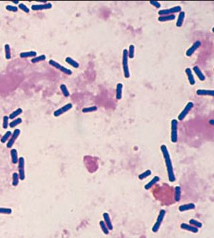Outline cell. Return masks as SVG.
<instances>
[{
	"instance_id": "cell-6",
	"label": "cell",
	"mask_w": 214,
	"mask_h": 238,
	"mask_svg": "<svg viewBox=\"0 0 214 238\" xmlns=\"http://www.w3.org/2000/svg\"><path fill=\"white\" fill-rule=\"evenodd\" d=\"M165 213H166L164 209H161V210L160 211V212H159V214L157 219V221L152 228V231H153L154 233L157 232L158 230H159V228H160L161 225V224H162L163 219H164V217H165Z\"/></svg>"
},
{
	"instance_id": "cell-28",
	"label": "cell",
	"mask_w": 214,
	"mask_h": 238,
	"mask_svg": "<svg viewBox=\"0 0 214 238\" xmlns=\"http://www.w3.org/2000/svg\"><path fill=\"white\" fill-rule=\"evenodd\" d=\"M181 190L179 186H177L175 188V201L176 202H179L181 199Z\"/></svg>"
},
{
	"instance_id": "cell-21",
	"label": "cell",
	"mask_w": 214,
	"mask_h": 238,
	"mask_svg": "<svg viewBox=\"0 0 214 238\" xmlns=\"http://www.w3.org/2000/svg\"><path fill=\"white\" fill-rule=\"evenodd\" d=\"M123 85L121 83H118L117 84V88H116V98L117 100H121L123 95Z\"/></svg>"
},
{
	"instance_id": "cell-33",
	"label": "cell",
	"mask_w": 214,
	"mask_h": 238,
	"mask_svg": "<svg viewBox=\"0 0 214 238\" xmlns=\"http://www.w3.org/2000/svg\"><path fill=\"white\" fill-rule=\"evenodd\" d=\"M11 136H12V132H11V131H7V132H6L1 138V143H6V142H7L9 140V139L10 138Z\"/></svg>"
},
{
	"instance_id": "cell-26",
	"label": "cell",
	"mask_w": 214,
	"mask_h": 238,
	"mask_svg": "<svg viewBox=\"0 0 214 238\" xmlns=\"http://www.w3.org/2000/svg\"><path fill=\"white\" fill-rule=\"evenodd\" d=\"M66 62L69 65H70L71 66H72L74 68H79L80 64L78 62H76V60H74V59H72L70 57H66Z\"/></svg>"
},
{
	"instance_id": "cell-32",
	"label": "cell",
	"mask_w": 214,
	"mask_h": 238,
	"mask_svg": "<svg viewBox=\"0 0 214 238\" xmlns=\"http://www.w3.org/2000/svg\"><path fill=\"white\" fill-rule=\"evenodd\" d=\"M60 88L61 91H62L63 95H64L65 97L67 98V97H69V96H70V92H69L68 90V88H67V87H66V85L64 84H61L60 86Z\"/></svg>"
},
{
	"instance_id": "cell-36",
	"label": "cell",
	"mask_w": 214,
	"mask_h": 238,
	"mask_svg": "<svg viewBox=\"0 0 214 238\" xmlns=\"http://www.w3.org/2000/svg\"><path fill=\"white\" fill-rule=\"evenodd\" d=\"M98 110L97 106H90V107H86V108H84L82 109V112L83 113H89V112H95V111H97Z\"/></svg>"
},
{
	"instance_id": "cell-12",
	"label": "cell",
	"mask_w": 214,
	"mask_h": 238,
	"mask_svg": "<svg viewBox=\"0 0 214 238\" xmlns=\"http://www.w3.org/2000/svg\"><path fill=\"white\" fill-rule=\"evenodd\" d=\"M202 45V42L200 40L195 41V42L193 43V45L191 46L186 51V56L187 57H190L194 54V52L196 51V50H197Z\"/></svg>"
},
{
	"instance_id": "cell-37",
	"label": "cell",
	"mask_w": 214,
	"mask_h": 238,
	"mask_svg": "<svg viewBox=\"0 0 214 238\" xmlns=\"http://www.w3.org/2000/svg\"><path fill=\"white\" fill-rule=\"evenodd\" d=\"M189 224L192 225V226L196 227V228H202L203 225L201 222L198 221L197 220H195V219H191L189 220Z\"/></svg>"
},
{
	"instance_id": "cell-14",
	"label": "cell",
	"mask_w": 214,
	"mask_h": 238,
	"mask_svg": "<svg viewBox=\"0 0 214 238\" xmlns=\"http://www.w3.org/2000/svg\"><path fill=\"white\" fill-rule=\"evenodd\" d=\"M185 72L187 74V78H188L189 84L191 85H192V86L195 85V78H194L193 74V73H192L191 70L189 68H185Z\"/></svg>"
},
{
	"instance_id": "cell-19",
	"label": "cell",
	"mask_w": 214,
	"mask_h": 238,
	"mask_svg": "<svg viewBox=\"0 0 214 238\" xmlns=\"http://www.w3.org/2000/svg\"><path fill=\"white\" fill-rule=\"evenodd\" d=\"M10 155L13 164H17V163H18V154H17V151L16 148H12V149L10 150Z\"/></svg>"
},
{
	"instance_id": "cell-13",
	"label": "cell",
	"mask_w": 214,
	"mask_h": 238,
	"mask_svg": "<svg viewBox=\"0 0 214 238\" xmlns=\"http://www.w3.org/2000/svg\"><path fill=\"white\" fill-rule=\"evenodd\" d=\"M180 227H181V228L182 229V230L191 231V232L194 233H197L199 231V230H198L197 228H196V227L192 226V225H191V224L189 225V224H185V223H183V224H181Z\"/></svg>"
},
{
	"instance_id": "cell-24",
	"label": "cell",
	"mask_w": 214,
	"mask_h": 238,
	"mask_svg": "<svg viewBox=\"0 0 214 238\" xmlns=\"http://www.w3.org/2000/svg\"><path fill=\"white\" fill-rule=\"evenodd\" d=\"M159 179H159V177L158 176H155L153 178V179L151 181H149V182H148L147 185H145V189L146 190L150 189L155 184V183H157V182H158V181H159Z\"/></svg>"
},
{
	"instance_id": "cell-11",
	"label": "cell",
	"mask_w": 214,
	"mask_h": 238,
	"mask_svg": "<svg viewBox=\"0 0 214 238\" xmlns=\"http://www.w3.org/2000/svg\"><path fill=\"white\" fill-rule=\"evenodd\" d=\"M52 8L51 3H46L42 4H34L32 6L31 9L33 11H41L46 10H50Z\"/></svg>"
},
{
	"instance_id": "cell-15",
	"label": "cell",
	"mask_w": 214,
	"mask_h": 238,
	"mask_svg": "<svg viewBox=\"0 0 214 238\" xmlns=\"http://www.w3.org/2000/svg\"><path fill=\"white\" fill-rule=\"evenodd\" d=\"M195 208V205L194 204H184V205H181L179 207V210L181 212H183V211H186L189 210H191V209H194Z\"/></svg>"
},
{
	"instance_id": "cell-42",
	"label": "cell",
	"mask_w": 214,
	"mask_h": 238,
	"mask_svg": "<svg viewBox=\"0 0 214 238\" xmlns=\"http://www.w3.org/2000/svg\"><path fill=\"white\" fill-rule=\"evenodd\" d=\"M9 117L8 116H4L3 118V124H2V126L4 129H7L9 126Z\"/></svg>"
},
{
	"instance_id": "cell-17",
	"label": "cell",
	"mask_w": 214,
	"mask_h": 238,
	"mask_svg": "<svg viewBox=\"0 0 214 238\" xmlns=\"http://www.w3.org/2000/svg\"><path fill=\"white\" fill-rule=\"evenodd\" d=\"M193 70L194 72H195V74L197 75V78L200 79V80H201V81H204V80H206V76H204V74H203L202 70H201L198 66H194L193 68Z\"/></svg>"
},
{
	"instance_id": "cell-35",
	"label": "cell",
	"mask_w": 214,
	"mask_h": 238,
	"mask_svg": "<svg viewBox=\"0 0 214 238\" xmlns=\"http://www.w3.org/2000/svg\"><path fill=\"white\" fill-rule=\"evenodd\" d=\"M150 175H151V171H150V170H147L146 171L142 172L141 175H139L138 177L140 180H143L148 177V176H150Z\"/></svg>"
},
{
	"instance_id": "cell-23",
	"label": "cell",
	"mask_w": 214,
	"mask_h": 238,
	"mask_svg": "<svg viewBox=\"0 0 214 238\" xmlns=\"http://www.w3.org/2000/svg\"><path fill=\"white\" fill-rule=\"evenodd\" d=\"M175 19V16L174 14L167 15V16H161L158 17V21L161 22H165V21L174 20Z\"/></svg>"
},
{
	"instance_id": "cell-8",
	"label": "cell",
	"mask_w": 214,
	"mask_h": 238,
	"mask_svg": "<svg viewBox=\"0 0 214 238\" xmlns=\"http://www.w3.org/2000/svg\"><path fill=\"white\" fill-rule=\"evenodd\" d=\"M20 133H21V130H19V128H16V129L14 130V132L12 134V136L10 137V139H9V141H8L7 145H6L7 148H11L13 147V145H14L16 139L18 138L19 135H20Z\"/></svg>"
},
{
	"instance_id": "cell-43",
	"label": "cell",
	"mask_w": 214,
	"mask_h": 238,
	"mask_svg": "<svg viewBox=\"0 0 214 238\" xmlns=\"http://www.w3.org/2000/svg\"><path fill=\"white\" fill-rule=\"evenodd\" d=\"M150 3L156 8H160L161 7V3L157 1H150Z\"/></svg>"
},
{
	"instance_id": "cell-29",
	"label": "cell",
	"mask_w": 214,
	"mask_h": 238,
	"mask_svg": "<svg viewBox=\"0 0 214 238\" xmlns=\"http://www.w3.org/2000/svg\"><path fill=\"white\" fill-rule=\"evenodd\" d=\"M46 56L45 54H41L38 56H36V57L33 58L31 60L32 63H34V64H36V63L42 62V61L46 60Z\"/></svg>"
},
{
	"instance_id": "cell-27",
	"label": "cell",
	"mask_w": 214,
	"mask_h": 238,
	"mask_svg": "<svg viewBox=\"0 0 214 238\" xmlns=\"http://www.w3.org/2000/svg\"><path fill=\"white\" fill-rule=\"evenodd\" d=\"M4 51H5V56L7 60H10L12 58V52H11L10 46L8 43H6L4 46Z\"/></svg>"
},
{
	"instance_id": "cell-41",
	"label": "cell",
	"mask_w": 214,
	"mask_h": 238,
	"mask_svg": "<svg viewBox=\"0 0 214 238\" xmlns=\"http://www.w3.org/2000/svg\"><path fill=\"white\" fill-rule=\"evenodd\" d=\"M6 10L9 11V12H17L18 11V7L16 6H12V5H8L6 6Z\"/></svg>"
},
{
	"instance_id": "cell-4",
	"label": "cell",
	"mask_w": 214,
	"mask_h": 238,
	"mask_svg": "<svg viewBox=\"0 0 214 238\" xmlns=\"http://www.w3.org/2000/svg\"><path fill=\"white\" fill-rule=\"evenodd\" d=\"M18 174L19 176V179L21 181L25 179V159L23 157H19L18 160Z\"/></svg>"
},
{
	"instance_id": "cell-40",
	"label": "cell",
	"mask_w": 214,
	"mask_h": 238,
	"mask_svg": "<svg viewBox=\"0 0 214 238\" xmlns=\"http://www.w3.org/2000/svg\"><path fill=\"white\" fill-rule=\"evenodd\" d=\"M18 8L20 9V10H21V11H23V12L27 13V14H28V13H30V10L29 8L27 7V6L25 5L24 3H19V5H18Z\"/></svg>"
},
{
	"instance_id": "cell-45",
	"label": "cell",
	"mask_w": 214,
	"mask_h": 238,
	"mask_svg": "<svg viewBox=\"0 0 214 238\" xmlns=\"http://www.w3.org/2000/svg\"><path fill=\"white\" fill-rule=\"evenodd\" d=\"M209 123H211V125H213V119H211V121H209Z\"/></svg>"
},
{
	"instance_id": "cell-38",
	"label": "cell",
	"mask_w": 214,
	"mask_h": 238,
	"mask_svg": "<svg viewBox=\"0 0 214 238\" xmlns=\"http://www.w3.org/2000/svg\"><path fill=\"white\" fill-rule=\"evenodd\" d=\"M12 213V209L11 208H6V207H0V214L4 215H10Z\"/></svg>"
},
{
	"instance_id": "cell-16",
	"label": "cell",
	"mask_w": 214,
	"mask_h": 238,
	"mask_svg": "<svg viewBox=\"0 0 214 238\" xmlns=\"http://www.w3.org/2000/svg\"><path fill=\"white\" fill-rule=\"evenodd\" d=\"M103 218H104V223H105V224L106 225L107 228H108V230L110 231H112L113 230V224H112V222H111L110 216H109L108 213H103Z\"/></svg>"
},
{
	"instance_id": "cell-1",
	"label": "cell",
	"mask_w": 214,
	"mask_h": 238,
	"mask_svg": "<svg viewBox=\"0 0 214 238\" xmlns=\"http://www.w3.org/2000/svg\"><path fill=\"white\" fill-rule=\"evenodd\" d=\"M161 150L163 153V158H164L165 159V163L166 167H167L169 180L170 182H174V181H175V174H174L173 165H172V162H171V158H170L169 152V151H168L167 147H166V145H163L161 146Z\"/></svg>"
},
{
	"instance_id": "cell-7",
	"label": "cell",
	"mask_w": 214,
	"mask_h": 238,
	"mask_svg": "<svg viewBox=\"0 0 214 238\" xmlns=\"http://www.w3.org/2000/svg\"><path fill=\"white\" fill-rule=\"evenodd\" d=\"M181 12V7L179 6H177L169 9H165L159 11L158 14L159 16H167V15H172L175 13H179Z\"/></svg>"
},
{
	"instance_id": "cell-5",
	"label": "cell",
	"mask_w": 214,
	"mask_h": 238,
	"mask_svg": "<svg viewBox=\"0 0 214 238\" xmlns=\"http://www.w3.org/2000/svg\"><path fill=\"white\" fill-rule=\"evenodd\" d=\"M48 63H49V64L51 65L52 66H53V67L59 70H60V72H62L67 74V75H71V74H72V71L70 70L67 68H66V67L63 66L62 65H61L60 64H59L58 62H56L55 60H49Z\"/></svg>"
},
{
	"instance_id": "cell-39",
	"label": "cell",
	"mask_w": 214,
	"mask_h": 238,
	"mask_svg": "<svg viewBox=\"0 0 214 238\" xmlns=\"http://www.w3.org/2000/svg\"><path fill=\"white\" fill-rule=\"evenodd\" d=\"M135 56V46L134 45H130L129 48H128V57L133 59Z\"/></svg>"
},
{
	"instance_id": "cell-44",
	"label": "cell",
	"mask_w": 214,
	"mask_h": 238,
	"mask_svg": "<svg viewBox=\"0 0 214 238\" xmlns=\"http://www.w3.org/2000/svg\"><path fill=\"white\" fill-rule=\"evenodd\" d=\"M12 2L13 3H14V4H19V1H12Z\"/></svg>"
},
{
	"instance_id": "cell-10",
	"label": "cell",
	"mask_w": 214,
	"mask_h": 238,
	"mask_svg": "<svg viewBox=\"0 0 214 238\" xmlns=\"http://www.w3.org/2000/svg\"><path fill=\"white\" fill-rule=\"evenodd\" d=\"M72 108V103H68V104H66V105L63 106L62 107H61V108H58V110L54 111V116L55 117H60V115L64 114L65 112H66L68 110H70Z\"/></svg>"
},
{
	"instance_id": "cell-2",
	"label": "cell",
	"mask_w": 214,
	"mask_h": 238,
	"mask_svg": "<svg viewBox=\"0 0 214 238\" xmlns=\"http://www.w3.org/2000/svg\"><path fill=\"white\" fill-rule=\"evenodd\" d=\"M128 50L124 49L123 52V59H122V63H123V69L124 76L126 78H128L130 77V72L129 68H128Z\"/></svg>"
},
{
	"instance_id": "cell-20",
	"label": "cell",
	"mask_w": 214,
	"mask_h": 238,
	"mask_svg": "<svg viewBox=\"0 0 214 238\" xmlns=\"http://www.w3.org/2000/svg\"><path fill=\"white\" fill-rule=\"evenodd\" d=\"M196 94L199 96H211L213 97L214 91L213 90H203V89H199L196 91Z\"/></svg>"
},
{
	"instance_id": "cell-18",
	"label": "cell",
	"mask_w": 214,
	"mask_h": 238,
	"mask_svg": "<svg viewBox=\"0 0 214 238\" xmlns=\"http://www.w3.org/2000/svg\"><path fill=\"white\" fill-rule=\"evenodd\" d=\"M19 56L21 58H34L37 56V52L35 51H29L23 52L19 54Z\"/></svg>"
},
{
	"instance_id": "cell-25",
	"label": "cell",
	"mask_w": 214,
	"mask_h": 238,
	"mask_svg": "<svg viewBox=\"0 0 214 238\" xmlns=\"http://www.w3.org/2000/svg\"><path fill=\"white\" fill-rule=\"evenodd\" d=\"M22 112H23L22 108H17L16 110H14V112H12V113H11L10 116H9V119H12V120L16 119V118L18 117L19 115H20Z\"/></svg>"
},
{
	"instance_id": "cell-34",
	"label": "cell",
	"mask_w": 214,
	"mask_h": 238,
	"mask_svg": "<svg viewBox=\"0 0 214 238\" xmlns=\"http://www.w3.org/2000/svg\"><path fill=\"white\" fill-rule=\"evenodd\" d=\"M100 228H101L102 231H103V233H104L105 235H108L109 233V230L108 228H107L106 225L105 224V223H104V221H100Z\"/></svg>"
},
{
	"instance_id": "cell-22",
	"label": "cell",
	"mask_w": 214,
	"mask_h": 238,
	"mask_svg": "<svg viewBox=\"0 0 214 238\" xmlns=\"http://www.w3.org/2000/svg\"><path fill=\"white\" fill-rule=\"evenodd\" d=\"M185 16V12H183V11H181V12H180L179 13L177 20V22L175 23L177 27L180 28V27H181V26H182L183 21H184Z\"/></svg>"
},
{
	"instance_id": "cell-9",
	"label": "cell",
	"mask_w": 214,
	"mask_h": 238,
	"mask_svg": "<svg viewBox=\"0 0 214 238\" xmlns=\"http://www.w3.org/2000/svg\"><path fill=\"white\" fill-rule=\"evenodd\" d=\"M193 103L192 102H189L188 103L186 104V106H185V108H183V110H182L179 115L178 116V119L179 121H183L184 120V119L186 117V116L189 114V112H190V110H191V108H193Z\"/></svg>"
},
{
	"instance_id": "cell-30",
	"label": "cell",
	"mask_w": 214,
	"mask_h": 238,
	"mask_svg": "<svg viewBox=\"0 0 214 238\" xmlns=\"http://www.w3.org/2000/svg\"><path fill=\"white\" fill-rule=\"evenodd\" d=\"M19 176L17 172H14L12 175V185L14 187H16L19 184Z\"/></svg>"
},
{
	"instance_id": "cell-3",
	"label": "cell",
	"mask_w": 214,
	"mask_h": 238,
	"mask_svg": "<svg viewBox=\"0 0 214 238\" xmlns=\"http://www.w3.org/2000/svg\"><path fill=\"white\" fill-rule=\"evenodd\" d=\"M171 141L172 143H175L178 140V121L176 119L171 121Z\"/></svg>"
},
{
	"instance_id": "cell-31",
	"label": "cell",
	"mask_w": 214,
	"mask_h": 238,
	"mask_svg": "<svg viewBox=\"0 0 214 238\" xmlns=\"http://www.w3.org/2000/svg\"><path fill=\"white\" fill-rule=\"evenodd\" d=\"M21 123H22V119H21V118H17V119L13 120V121L9 124V126H10V128H14L16 127V126L20 124Z\"/></svg>"
}]
</instances>
